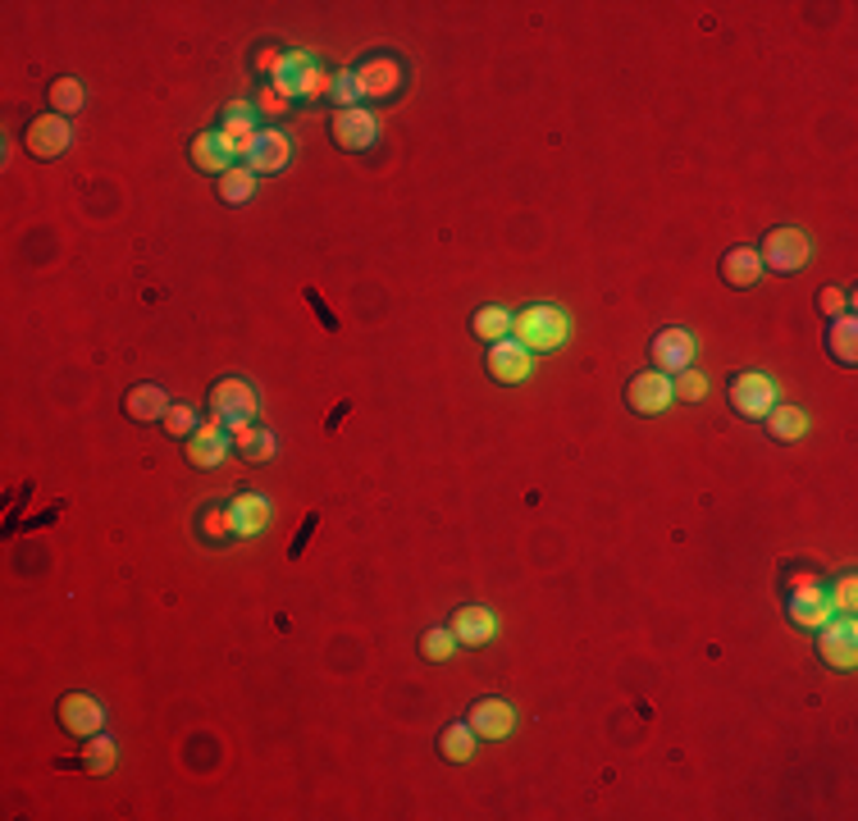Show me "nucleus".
<instances>
[{"label": "nucleus", "instance_id": "1", "mask_svg": "<svg viewBox=\"0 0 858 821\" xmlns=\"http://www.w3.org/2000/svg\"><path fill=\"white\" fill-rule=\"evenodd\" d=\"M270 87L288 101H320L333 91V74L324 65H316L306 51H284L270 69Z\"/></svg>", "mask_w": 858, "mask_h": 821}, {"label": "nucleus", "instance_id": "2", "mask_svg": "<svg viewBox=\"0 0 858 821\" xmlns=\"http://www.w3.org/2000/svg\"><path fill=\"white\" fill-rule=\"evenodd\" d=\"M512 339L526 347L530 356H548V352H558L566 339H571V320L562 307H553V301H539V307H526L520 315H512Z\"/></svg>", "mask_w": 858, "mask_h": 821}, {"label": "nucleus", "instance_id": "3", "mask_svg": "<svg viewBox=\"0 0 858 821\" xmlns=\"http://www.w3.org/2000/svg\"><path fill=\"white\" fill-rule=\"evenodd\" d=\"M762 269H777V274H800L813 256L809 247V233L794 229V224H777L768 237H762Z\"/></svg>", "mask_w": 858, "mask_h": 821}, {"label": "nucleus", "instance_id": "4", "mask_svg": "<svg viewBox=\"0 0 858 821\" xmlns=\"http://www.w3.org/2000/svg\"><path fill=\"white\" fill-rule=\"evenodd\" d=\"M352 74H356V87H361V101H388L407 82V65L397 55H365Z\"/></svg>", "mask_w": 858, "mask_h": 821}, {"label": "nucleus", "instance_id": "5", "mask_svg": "<svg viewBox=\"0 0 858 821\" xmlns=\"http://www.w3.org/2000/svg\"><path fill=\"white\" fill-rule=\"evenodd\" d=\"M785 612H790V621L794 625H804V630H817V625H826L836 617V607H832V589H826L817 575H800L794 580V593H790V602H785Z\"/></svg>", "mask_w": 858, "mask_h": 821}, {"label": "nucleus", "instance_id": "6", "mask_svg": "<svg viewBox=\"0 0 858 821\" xmlns=\"http://www.w3.org/2000/svg\"><path fill=\"white\" fill-rule=\"evenodd\" d=\"M256 411H261V398H256V388L248 379H220L210 388V415L224 420L229 430L233 424H252Z\"/></svg>", "mask_w": 858, "mask_h": 821}, {"label": "nucleus", "instance_id": "7", "mask_svg": "<svg viewBox=\"0 0 858 821\" xmlns=\"http://www.w3.org/2000/svg\"><path fill=\"white\" fill-rule=\"evenodd\" d=\"M817 657L832 666V672H854L858 666V625L854 617H832L826 625H817Z\"/></svg>", "mask_w": 858, "mask_h": 821}, {"label": "nucleus", "instance_id": "8", "mask_svg": "<svg viewBox=\"0 0 858 821\" xmlns=\"http://www.w3.org/2000/svg\"><path fill=\"white\" fill-rule=\"evenodd\" d=\"M730 407L745 420H762L777 407V384L768 370H740L730 379Z\"/></svg>", "mask_w": 858, "mask_h": 821}, {"label": "nucleus", "instance_id": "9", "mask_svg": "<svg viewBox=\"0 0 858 821\" xmlns=\"http://www.w3.org/2000/svg\"><path fill=\"white\" fill-rule=\"evenodd\" d=\"M23 146H28V156H37V160H59L74 146V124H69L65 114L51 110V114H42V119H33V124H28Z\"/></svg>", "mask_w": 858, "mask_h": 821}, {"label": "nucleus", "instance_id": "10", "mask_svg": "<svg viewBox=\"0 0 858 821\" xmlns=\"http://www.w3.org/2000/svg\"><path fill=\"white\" fill-rule=\"evenodd\" d=\"M329 137H333V146H339V151H365V146H375V137H380V119L365 106L339 110L329 119Z\"/></svg>", "mask_w": 858, "mask_h": 821}, {"label": "nucleus", "instance_id": "11", "mask_svg": "<svg viewBox=\"0 0 858 821\" xmlns=\"http://www.w3.org/2000/svg\"><path fill=\"white\" fill-rule=\"evenodd\" d=\"M183 452H188V462L197 466V470H215V466H220L224 462V456L233 452V439H229V424L224 420H201L197 424V434L188 439V447H183Z\"/></svg>", "mask_w": 858, "mask_h": 821}, {"label": "nucleus", "instance_id": "12", "mask_svg": "<svg viewBox=\"0 0 858 821\" xmlns=\"http://www.w3.org/2000/svg\"><path fill=\"white\" fill-rule=\"evenodd\" d=\"M59 725H65L69 735H78V740L101 735V730H106V703H101V698H91V694H65V698H59Z\"/></svg>", "mask_w": 858, "mask_h": 821}, {"label": "nucleus", "instance_id": "13", "mask_svg": "<svg viewBox=\"0 0 858 821\" xmlns=\"http://www.w3.org/2000/svg\"><path fill=\"white\" fill-rule=\"evenodd\" d=\"M671 398H676V392H671V375H662V370H644L626 384V407L635 415H662L671 407Z\"/></svg>", "mask_w": 858, "mask_h": 821}, {"label": "nucleus", "instance_id": "14", "mask_svg": "<svg viewBox=\"0 0 858 821\" xmlns=\"http://www.w3.org/2000/svg\"><path fill=\"white\" fill-rule=\"evenodd\" d=\"M649 360H653V370L662 375H681L694 365V333L690 329H662L658 339L649 343Z\"/></svg>", "mask_w": 858, "mask_h": 821}, {"label": "nucleus", "instance_id": "15", "mask_svg": "<svg viewBox=\"0 0 858 821\" xmlns=\"http://www.w3.org/2000/svg\"><path fill=\"white\" fill-rule=\"evenodd\" d=\"M288 160H293V142H288V133H284V129H261L242 165H248L252 174H284Z\"/></svg>", "mask_w": 858, "mask_h": 821}, {"label": "nucleus", "instance_id": "16", "mask_svg": "<svg viewBox=\"0 0 858 821\" xmlns=\"http://www.w3.org/2000/svg\"><path fill=\"white\" fill-rule=\"evenodd\" d=\"M188 156H193V165H197L201 174H215V178L229 174L233 165H242V160H238V151L229 146V137H224L220 129L197 133V137H193V146H188Z\"/></svg>", "mask_w": 858, "mask_h": 821}, {"label": "nucleus", "instance_id": "17", "mask_svg": "<svg viewBox=\"0 0 858 821\" xmlns=\"http://www.w3.org/2000/svg\"><path fill=\"white\" fill-rule=\"evenodd\" d=\"M484 365H488V379H494V384H520V379L530 375L535 356H530L526 347H520L516 339H503V343H488Z\"/></svg>", "mask_w": 858, "mask_h": 821}, {"label": "nucleus", "instance_id": "18", "mask_svg": "<svg viewBox=\"0 0 858 821\" xmlns=\"http://www.w3.org/2000/svg\"><path fill=\"white\" fill-rule=\"evenodd\" d=\"M471 730H475V735L480 740H507L512 735V725H516V712H512V703H507V698H480V703L471 708Z\"/></svg>", "mask_w": 858, "mask_h": 821}, {"label": "nucleus", "instance_id": "19", "mask_svg": "<svg viewBox=\"0 0 858 821\" xmlns=\"http://www.w3.org/2000/svg\"><path fill=\"white\" fill-rule=\"evenodd\" d=\"M220 133L229 137V146L238 151V160H248V151H252V142H256V106H248V101H233V106H224V124H220Z\"/></svg>", "mask_w": 858, "mask_h": 821}, {"label": "nucleus", "instance_id": "20", "mask_svg": "<svg viewBox=\"0 0 858 821\" xmlns=\"http://www.w3.org/2000/svg\"><path fill=\"white\" fill-rule=\"evenodd\" d=\"M452 634H457V644H466V648H484L488 639L498 634V621H494V612L488 607H462V612L452 617V625H448Z\"/></svg>", "mask_w": 858, "mask_h": 821}, {"label": "nucleus", "instance_id": "21", "mask_svg": "<svg viewBox=\"0 0 858 821\" xmlns=\"http://www.w3.org/2000/svg\"><path fill=\"white\" fill-rule=\"evenodd\" d=\"M229 439H233V456H242L248 466H265L270 456L279 452L274 434H270V430H256V424H233Z\"/></svg>", "mask_w": 858, "mask_h": 821}, {"label": "nucleus", "instance_id": "22", "mask_svg": "<svg viewBox=\"0 0 858 821\" xmlns=\"http://www.w3.org/2000/svg\"><path fill=\"white\" fill-rule=\"evenodd\" d=\"M717 269H722V284H730V288H754L762 279V256H758V247H730Z\"/></svg>", "mask_w": 858, "mask_h": 821}, {"label": "nucleus", "instance_id": "23", "mask_svg": "<svg viewBox=\"0 0 858 821\" xmlns=\"http://www.w3.org/2000/svg\"><path fill=\"white\" fill-rule=\"evenodd\" d=\"M229 515H233V530L238 539H256L265 525H270V502L261 493H238L229 502Z\"/></svg>", "mask_w": 858, "mask_h": 821}, {"label": "nucleus", "instance_id": "24", "mask_svg": "<svg viewBox=\"0 0 858 821\" xmlns=\"http://www.w3.org/2000/svg\"><path fill=\"white\" fill-rule=\"evenodd\" d=\"M169 411V398H165V388L156 384H138L124 392V415L138 420V424H151V420H165Z\"/></svg>", "mask_w": 858, "mask_h": 821}, {"label": "nucleus", "instance_id": "25", "mask_svg": "<svg viewBox=\"0 0 858 821\" xmlns=\"http://www.w3.org/2000/svg\"><path fill=\"white\" fill-rule=\"evenodd\" d=\"M826 356L840 360V365H854L858 360V320L854 315L826 320Z\"/></svg>", "mask_w": 858, "mask_h": 821}, {"label": "nucleus", "instance_id": "26", "mask_svg": "<svg viewBox=\"0 0 858 821\" xmlns=\"http://www.w3.org/2000/svg\"><path fill=\"white\" fill-rule=\"evenodd\" d=\"M475 744H480V735L471 730V721H452V725H443V735H439V753L448 757V763H471Z\"/></svg>", "mask_w": 858, "mask_h": 821}, {"label": "nucleus", "instance_id": "27", "mask_svg": "<svg viewBox=\"0 0 858 821\" xmlns=\"http://www.w3.org/2000/svg\"><path fill=\"white\" fill-rule=\"evenodd\" d=\"M762 420H768V434L781 439V443H794V439L809 434V415H804L800 407H772Z\"/></svg>", "mask_w": 858, "mask_h": 821}, {"label": "nucleus", "instance_id": "28", "mask_svg": "<svg viewBox=\"0 0 858 821\" xmlns=\"http://www.w3.org/2000/svg\"><path fill=\"white\" fill-rule=\"evenodd\" d=\"M114 740L106 735V730H101V735H91L87 740V748H82V757H78V767L87 772V776H106L110 767H114Z\"/></svg>", "mask_w": 858, "mask_h": 821}, {"label": "nucleus", "instance_id": "29", "mask_svg": "<svg viewBox=\"0 0 858 821\" xmlns=\"http://www.w3.org/2000/svg\"><path fill=\"white\" fill-rule=\"evenodd\" d=\"M220 197L229 206H248L256 197V174L248 165H233L229 174H220Z\"/></svg>", "mask_w": 858, "mask_h": 821}, {"label": "nucleus", "instance_id": "30", "mask_svg": "<svg viewBox=\"0 0 858 821\" xmlns=\"http://www.w3.org/2000/svg\"><path fill=\"white\" fill-rule=\"evenodd\" d=\"M471 329H475V339H484V343H503V339H512V315L503 307H480Z\"/></svg>", "mask_w": 858, "mask_h": 821}, {"label": "nucleus", "instance_id": "31", "mask_svg": "<svg viewBox=\"0 0 858 821\" xmlns=\"http://www.w3.org/2000/svg\"><path fill=\"white\" fill-rule=\"evenodd\" d=\"M51 106H55V114H78L82 106H87V91H82V82L78 78H55L51 82Z\"/></svg>", "mask_w": 858, "mask_h": 821}, {"label": "nucleus", "instance_id": "32", "mask_svg": "<svg viewBox=\"0 0 858 821\" xmlns=\"http://www.w3.org/2000/svg\"><path fill=\"white\" fill-rule=\"evenodd\" d=\"M201 539L206 543H229V539H238V530H233V515H229V507H206L201 511Z\"/></svg>", "mask_w": 858, "mask_h": 821}, {"label": "nucleus", "instance_id": "33", "mask_svg": "<svg viewBox=\"0 0 858 821\" xmlns=\"http://www.w3.org/2000/svg\"><path fill=\"white\" fill-rule=\"evenodd\" d=\"M457 653V634L448 630V625H429L425 634H420V657H429V662H448Z\"/></svg>", "mask_w": 858, "mask_h": 821}, {"label": "nucleus", "instance_id": "34", "mask_svg": "<svg viewBox=\"0 0 858 821\" xmlns=\"http://www.w3.org/2000/svg\"><path fill=\"white\" fill-rule=\"evenodd\" d=\"M165 434H174V439H193L197 434V424H201V415H197V407H188V402H174L169 411H165Z\"/></svg>", "mask_w": 858, "mask_h": 821}, {"label": "nucleus", "instance_id": "35", "mask_svg": "<svg viewBox=\"0 0 858 821\" xmlns=\"http://www.w3.org/2000/svg\"><path fill=\"white\" fill-rule=\"evenodd\" d=\"M671 392H676V398H685V402H703V398H708V379H703L694 365H690V370H681V379H671Z\"/></svg>", "mask_w": 858, "mask_h": 821}, {"label": "nucleus", "instance_id": "36", "mask_svg": "<svg viewBox=\"0 0 858 821\" xmlns=\"http://www.w3.org/2000/svg\"><path fill=\"white\" fill-rule=\"evenodd\" d=\"M329 101L339 106V110H352L361 101V87H356V74L343 69V74H333V91H329Z\"/></svg>", "mask_w": 858, "mask_h": 821}, {"label": "nucleus", "instance_id": "37", "mask_svg": "<svg viewBox=\"0 0 858 821\" xmlns=\"http://www.w3.org/2000/svg\"><path fill=\"white\" fill-rule=\"evenodd\" d=\"M854 602H858V580H854V570H845L836 580V589H832V607L845 617H854Z\"/></svg>", "mask_w": 858, "mask_h": 821}, {"label": "nucleus", "instance_id": "38", "mask_svg": "<svg viewBox=\"0 0 858 821\" xmlns=\"http://www.w3.org/2000/svg\"><path fill=\"white\" fill-rule=\"evenodd\" d=\"M817 311H822L826 320L849 315V292H840V288H822V292H817Z\"/></svg>", "mask_w": 858, "mask_h": 821}, {"label": "nucleus", "instance_id": "39", "mask_svg": "<svg viewBox=\"0 0 858 821\" xmlns=\"http://www.w3.org/2000/svg\"><path fill=\"white\" fill-rule=\"evenodd\" d=\"M261 110H265V114H279V110H288V97H279V91L270 87L265 97H261Z\"/></svg>", "mask_w": 858, "mask_h": 821}]
</instances>
